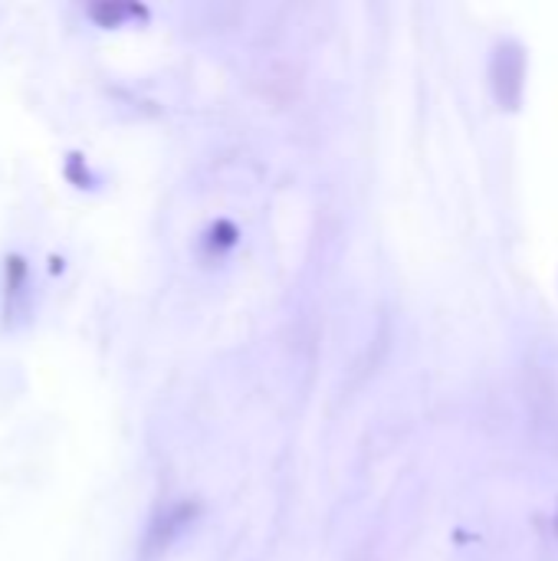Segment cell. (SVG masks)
Returning <instances> with one entry per match:
<instances>
[{
	"instance_id": "1",
	"label": "cell",
	"mask_w": 558,
	"mask_h": 561,
	"mask_svg": "<svg viewBox=\"0 0 558 561\" xmlns=\"http://www.w3.org/2000/svg\"><path fill=\"white\" fill-rule=\"evenodd\" d=\"M23 286H26V260L23 256H7V316L13 319V312H16V299L23 296Z\"/></svg>"
}]
</instances>
